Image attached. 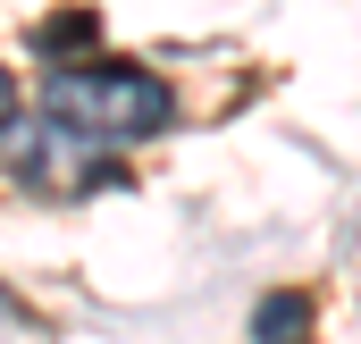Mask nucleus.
I'll return each instance as SVG.
<instances>
[{"label":"nucleus","mask_w":361,"mask_h":344,"mask_svg":"<svg viewBox=\"0 0 361 344\" xmlns=\"http://www.w3.org/2000/svg\"><path fill=\"white\" fill-rule=\"evenodd\" d=\"M42 109L76 118L101 143H143L177 118V92L169 76H152L143 59H76V68H51L42 76Z\"/></svg>","instance_id":"1"},{"label":"nucleus","mask_w":361,"mask_h":344,"mask_svg":"<svg viewBox=\"0 0 361 344\" xmlns=\"http://www.w3.org/2000/svg\"><path fill=\"white\" fill-rule=\"evenodd\" d=\"M0 160L25 176V185H42V193H101V185H118V168L101 160V135H85L59 109L0 118Z\"/></svg>","instance_id":"2"},{"label":"nucleus","mask_w":361,"mask_h":344,"mask_svg":"<svg viewBox=\"0 0 361 344\" xmlns=\"http://www.w3.org/2000/svg\"><path fill=\"white\" fill-rule=\"evenodd\" d=\"M252 344H311V294H261Z\"/></svg>","instance_id":"3"},{"label":"nucleus","mask_w":361,"mask_h":344,"mask_svg":"<svg viewBox=\"0 0 361 344\" xmlns=\"http://www.w3.org/2000/svg\"><path fill=\"white\" fill-rule=\"evenodd\" d=\"M92 42V17H59V25H42V51H85Z\"/></svg>","instance_id":"4"},{"label":"nucleus","mask_w":361,"mask_h":344,"mask_svg":"<svg viewBox=\"0 0 361 344\" xmlns=\"http://www.w3.org/2000/svg\"><path fill=\"white\" fill-rule=\"evenodd\" d=\"M0 319H8V328H25V302H17L8 285H0Z\"/></svg>","instance_id":"5"},{"label":"nucleus","mask_w":361,"mask_h":344,"mask_svg":"<svg viewBox=\"0 0 361 344\" xmlns=\"http://www.w3.org/2000/svg\"><path fill=\"white\" fill-rule=\"evenodd\" d=\"M0 109H8V76H0Z\"/></svg>","instance_id":"6"}]
</instances>
